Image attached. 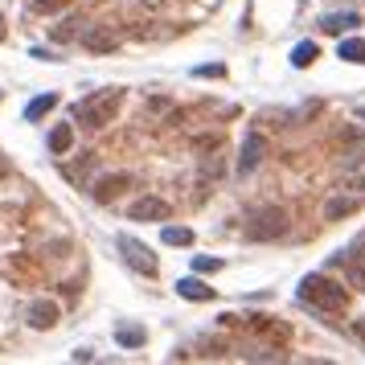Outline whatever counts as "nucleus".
Wrapping results in <instances>:
<instances>
[{
  "instance_id": "obj_1",
  "label": "nucleus",
  "mask_w": 365,
  "mask_h": 365,
  "mask_svg": "<svg viewBox=\"0 0 365 365\" xmlns=\"http://www.w3.org/2000/svg\"><path fill=\"white\" fill-rule=\"evenodd\" d=\"M296 300H300L304 308H312V312L329 316V312H345V304H349V292H345L341 284H333L325 271H312V275H304V279H300V288H296Z\"/></svg>"
},
{
  "instance_id": "obj_2",
  "label": "nucleus",
  "mask_w": 365,
  "mask_h": 365,
  "mask_svg": "<svg viewBox=\"0 0 365 365\" xmlns=\"http://www.w3.org/2000/svg\"><path fill=\"white\" fill-rule=\"evenodd\" d=\"M119 103H123V90H119V86L90 90L86 99H78V103H74V123H78V127H86V131H99V127H107V123H111V115L119 111Z\"/></svg>"
},
{
  "instance_id": "obj_3",
  "label": "nucleus",
  "mask_w": 365,
  "mask_h": 365,
  "mask_svg": "<svg viewBox=\"0 0 365 365\" xmlns=\"http://www.w3.org/2000/svg\"><path fill=\"white\" fill-rule=\"evenodd\" d=\"M288 230H292V222H288V210L284 205H263V210H255L242 222V238L247 242H275Z\"/></svg>"
},
{
  "instance_id": "obj_4",
  "label": "nucleus",
  "mask_w": 365,
  "mask_h": 365,
  "mask_svg": "<svg viewBox=\"0 0 365 365\" xmlns=\"http://www.w3.org/2000/svg\"><path fill=\"white\" fill-rule=\"evenodd\" d=\"M115 251H119V255H123V263H127L131 271H140L144 279H156V275H160L156 255H152L140 238H131V234H115Z\"/></svg>"
},
{
  "instance_id": "obj_5",
  "label": "nucleus",
  "mask_w": 365,
  "mask_h": 365,
  "mask_svg": "<svg viewBox=\"0 0 365 365\" xmlns=\"http://www.w3.org/2000/svg\"><path fill=\"white\" fill-rule=\"evenodd\" d=\"M267 152H271V148H267V136H263L259 127H251V131L242 136V148H238L234 173H238V177H251V173H255V168L267 160Z\"/></svg>"
},
{
  "instance_id": "obj_6",
  "label": "nucleus",
  "mask_w": 365,
  "mask_h": 365,
  "mask_svg": "<svg viewBox=\"0 0 365 365\" xmlns=\"http://www.w3.org/2000/svg\"><path fill=\"white\" fill-rule=\"evenodd\" d=\"M173 218V205L156 193H144L127 205V222H168Z\"/></svg>"
},
{
  "instance_id": "obj_7",
  "label": "nucleus",
  "mask_w": 365,
  "mask_h": 365,
  "mask_svg": "<svg viewBox=\"0 0 365 365\" xmlns=\"http://www.w3.org/2000/svg\"><path fill=\"white\" fill-rule=\"evenodd\" d=\"M131 185H136V177H131V173H103V177L90 185V197H95L99 205H111V201H115V197H123Z\"/></svg>"
},
{
  "instance_id": "obj_8",
  "label": "nucleus",
  "mask_w": 365,
  "mask_h": 365,
  "mask_svg": "<svg viewBox=\"0 0 365 365\" xmlns=\"http://www.w3.org/2000/svg\"><path fill=\"white\" fill-rule=\"evenodd\" d=\"M25 320H29V329L45 333V329H53V325L62 320V308H58L53 300H33V304L25 308Z\"/></svg>"
},
{
  "instance_id": "obj_9",
  "label": "nucleus",
  "mask_w": 365,
  "mask_h": 365,
  "mask_svg": "<svg viewBox=\"0 0 365 365\" xmlns=\"http://www.w3.org/2000/svg\"><path fill=\"white\" fill-rule=\"evenodd\" d=\"M345 279H349V288H357V292H365V238H357L349 251H345Z\"/></svg>"
},
{
  "instance_id": "obj_10",
  "label": "nucleus",
  "mask_w": 365,
  "mask_h": 365,
  "mask_svg": "<svg viewBox=\"0 0 365 365\" xmlns=\"http://www.w3.org/2000/svg\"><path fill=\"white\" fill-rule=\"evenodd\" d=\"M78 41H82V45H86L90 53H111V49L119 45V37L111 33V25H86Z\"/></svg>"
},
{
  "instance_id": "obj_11",
  "label": "nucleus",
  "mask_w": 365,
  "mask_h": 365,
  "mask_svg": "<svg viewBox=\"0 0 365 365\" xmlns=\"http://www.w3.org/2000/svg\"><path fill=\"white\" fill-rule=\"evenodd\" d=\"M45 148H49V156H66L74 148V123H53L45 136Z\"/></svg>"
},
{
  "instance_id": "obj_12",
  "label": "nucleus",
  "mask_w": 365,
  "mask_h": 365,
  "mask_svg": "<svg viewBox=\"0 0 365 365\" xmlns=\"http://www.w3.org/2000/svg\"><path fill=\"white\" fill-rule=\"evenodd\" d=\"M115 345H119V349H144V345H148V329L119 320V325H115Z\"/></svg>"
},
{
  "instance_id": "obj_13",
  "label": "nucleus",
  "mask_w": 365,
  "mask_h": 365,
  "mask_svg": "<svg viewBox=\"0 0 365 365\" xmlns=\"http://www.w3.org/2000/svg\"><path fill=\"white\" fill-rule=\"evenodd\" d=\"M177 296L181 300H193V304H205V300H214V288L201 284L197 275H185V279H177Z\"/></svg>"
},
{
  "instance_id": "obj_14",
  "label": "nucleus",
  "mask_w": 365,
  "mask_h": 365,
  "mask_svg": "<svg viewBox=\"0 0 365 365\" xmlns=\"http://www.w3.org/2000/svg\"><path fill=\"white\" fill-rule=\"evenodd\" d=\"M357 25H362L357 12H325V16H320V29H325V33H337V37L349 33V29H357Z\"/></svg>"
},
{
  "instance_id": "obj_15",
  "label": "nucleus",
  "mask_w": 365,
  "mask_h": 365,
  "mask_svg": "<svg viewBox=\"0 0 365 365\" xmlns=\"http://www.w3.org/2000/svg\"><path fill=\"white\" fill-rule=\"evenodd\" d=\"M357 210H362V197H329L325 201V222H341Z\"/></svg>"
},
{
  "instance_id": "obj_16",
  "label": "nucleus",
  "mask_w": 365,
  "mask_h": 365,
  "mask_svg": "<svg viewBox=\"0 0 365 365\" xmlns=\"http://www.w3.org/2000/svg\"><path fill=\"white\" fill-rule=\"evenodd\" d=\"M53 107H58V95H37V99L25 107V123H37V119H45Z\"/></svg>"
},
{
  "instance_id": "obj_17",
  "label": "nucleus",
  "mask_w": 365,
  "mask_h": 365,
  "mask_svg": "<svg viewBox=\"0 0 365 365\" xmlns=\"http://www.w3.org/2000/svg\"><path fill=\"white\" fill-rule=\"evenodd\" d=\"M95 164H99V156H95V152H78V160L66 168V177H70V181H78V185H86V177H90V168H95Z\"/></svg>"
},
{
  "instance_id": "obj_18",
  "label": "nucleus",
  "mask_w": 365,
  "mask_h": 365,
  "mask_svg": "<svg viewBox=\"0 0 365 365\" xmlns=\"http://www.w3.org/2000/svg\"><path fill=\"white\" fill-rule=\"evenodd\" d=\"M160 238H164V247H193V230H189V226H168V222H164Z\"/></svg>"
},
{
  "instance_id": "obj_19",
  "label": "nucleus",
  "mask_w": 365,
  "mask_h": 365,
  "mask_svg": "<svg viewBox=\"0 0 365 365\" xmlns=\"http://www.w3.org/2000/svg\"><path fill=\"white\" fill-rule=\"evenodd\" d=\"M337 58H341V62H365V41L362 37H345V41L337 45Z\"/></svg>"
},
{
  "instance_id": "obj_20",
  "label": "nucleus",
  "mask_w": 365,
  "mask_h": 365,
  "mask_svg": "<svg viewBox=\"0 0 365 365\" xmlns=\"http://www.w3.org/2000/svg\"><path fill=\"white\" fill-rule=\"evenodd\" d=\"M82 25H86L82 16H66L62 25H53V37L58 41H74V37H82Z\"/></svg>"
},
{
  "instance_id": "obj_21",
  "label": "nucleus",
  "mask_w": 365,
  "mask_h": 365,
  "mask_svg": "<svg viewBox=\"0 0 365 365\" xmlns=\"http://www.w3.org/2000/svg\"><path fill=\"white\" fill-rule=\"evenodd\" d=\"M312 62H316V41H300V45L292 49V66L304 70V66H312Z\"/></svg>"
},
{
  "instance_id": "obj_22",
  "label": "nucleus",
  "mask_w": 365,
  "mask_h": 365,
  "mask_svg": "<svg viewBox=\"0 0 365 365\" xmlns=\"http://www.w3.org/2000/svg\"><path fill=\"white\" fill-rule=\"evenodd\" d=\"M193 271H197V275H214V271H222V259H210V255H197V259H193Z\"/></svg>"
},
{
  "instance_id": "obj_23",
  "label": "nucleus",
  "mask_w": 365,
  "mask_h": 365,
  "mask_svg": "<svg viewBox=\"0 0 365 365\" xmlns=\"http://www.w3.org/2000/svg\"><path fill=\"white\" fill-rule=\"evenodd\" d=\"M74 0H33V12H45V16H53V12H62V8H70Z\"/></svg>"
},
{
  "instance_id": "obj_24",
  "label": "nucleus",
  "mask_w": 365,
  "mask_h": 365,
  "mask_svg": "<svg viewBox=\"0 0 365 365\" xmlns=\"http://www.w3.org/2000/svg\"><path fill=\"white\" fill-rule=\"evenodd\" d=\"M193 74H197V78H222V74H226V66H222V62H210V66H197Z\"/></svg>"
},
{
  "instance_id": "obj_25",
  "label": "nucleus",
  "mask_w": 365,
  "mask_h": 365,
  "mask_svg": "<svg viewBox=\"0 0 365 365\" xmlns=\"http://www.w3.org/2000/svg\"><path fill=\"white\" fill-rule=\"evenodd\" d=\"M70 357H74V362H95V353H90V349H74Z\"/></svg>"
},
{
  "instance_id": "obj_26",
  "label": "nucleus",
  "mask_w": 365,
  "mask_h": 365,
  "mask_svg": "<svg viewBox=\"0 0 365 365\" xmlns=\"http://www.w3.org/2000/svg\"><path fill=\"white\" fill-rule=\"evenodd\" d=\"M353 333H357V337H362V341H365V316H357V325H353Z\"/></svg>"
},
{
  "instance_id": "obj_27",
  "label": "nucleus",
  "mask_w": 365,
  "mask_h": 365,
  "mask_svg": "<svg viewBox=\"0 0 365 365\" xmlns=\"http://www.w3.org/2000/svg\"><path fill=\"white\" fill-rule=\"evenodd\" d=\"M4 177H8V160L0 156V181H4Z\"/></svg>"
},
{
  "instance_id": "obj_28",
  "label": "nucleus",
  "mask_w": 365,
  "mask_h": 365,
  "mask_svg": "<svg viewBox=\"0 0 365 365\" xmlns=\"http://www.w3.org/2000/svg\"><path fill=\"white\" fill-rule=\"evenodd\" d=\"M353 189H362V193H365V173L357 177V181H353Z\"/></svg>"
},
{
  "instance_id": "obj_29",
  "label": "nucleus",
  "mask_w": 365,
  "mask_h": 365,
  "mask_svg": "<svg viewBox=\"0 0 365 365\" xmlns=\"http://www.w3.org/2000/svg\"><path fill=\"white\" fill-rule=\"evenodd\" d=\"M0 41H4V12H0Z\"/></svg>"
},
{
  "instance_id": "obj_30",
  "label": "nucleus",
  "mask_w": 365,
  "mask_h": 365,
  "mask_svg": "<svg viewBox=\"0 0 365 365\" xmlns=\"http://www.w3.org/2000/svg\"><path fill=\"white\" fill-rule=\"evenodd\" d=\"M357 119H362V123H365V107H357Z\"/></svg>"
}]
</instances>
